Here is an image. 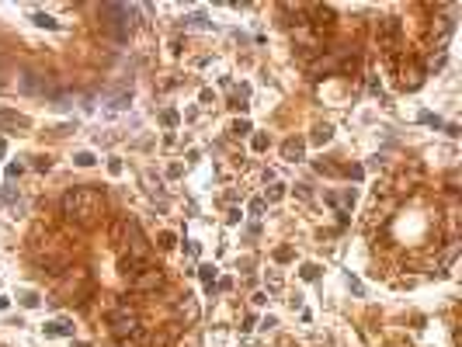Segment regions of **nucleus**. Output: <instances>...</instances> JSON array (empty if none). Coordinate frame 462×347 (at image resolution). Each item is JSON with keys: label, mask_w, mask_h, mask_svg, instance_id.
<instances>
[{"label": "nucleus", "mask_w": 462, "mask_h": 347, "mask_svg": "<svg viewBox=\"0 0 462 347\" xmlns=\"http://www.w3.org/2000/svg\"><path fill=\"white\" fill-rule=\"evenodd\" d=\"M202 281L212 288V281H216V267H202Z\"/></svg>", "instance_id": "obj_15"}, {"label": "nucleus", "mask_w": 462, "mask_h": 347, "mask_svg": "<svg viewBox=\"0 0 462 347\" xmlns=\"http://www.w3.org/2000/svg\"><path fill=\"white\" fill-rule=\"evenodd\" d=\"M302 149H306V142H302V139H289V142L282 146L285 160H302Z\"/></svg>", "instance_id": "obj_7"}, {"label": "nucleus", "mask_w": 462, "mask_h": 347, "mask_svg": "<svg viewBox=\"0 0 462 347\" xmlns=\"http://www.w3.org/2000/svg\"><path fill=\"white\" fill-rule=\"evenodd\" d=\"M261 212H264V202L254 198V202H250V215H261Z\"/></svg>", "instance_id": "obj_19"}, {"label": "nucleus", "mask_w": 462, "mask_h": 347, "mask_svg": "<svg viewBox=\"0 0 462 347\" xmlns=\"http://www.w3.org/2000/svg\"><path fill=\"white\" fill-rule=\"evenodd\" d=\"M160 285H164V275L157 271V267H143V271H136L129 278V288L132 292H157Z\"/></svg>", "instance_id": "obj_4"}, {"label": "nucleus", "mask_w": 462, "mask_h": 347, "mask_svg": "<svg viewBox=\"0 0 462 347\" xmlns=\"http://www.w3.org/2000/svg\"><path fill=\"white\" fill-rule=\"evenodd\" d=\"M101 208H104V191H97V187H91V184L70 187L66 195H63V215L73 219V222H80V226L97 222Z\"/></svg>", "instance_id": "obj_1"}, {"label": "nucleus", "mask_w": 462, "mask_h": 347, "mask_svg": "<svg viewBox=\"0 0 462 347\" xmlns=\"http://www.w3.org/2000/svg\"><path fill=\"white\" fill-rule=\"evenodd\" d=\"M254 149H267V136H254Z\"/></svg>", "instance_id": "obj_21"}, {"label": "nucleus", "mask_w": 462, "mask_h": 347, "mask_svg": "<svg viewBox=\"0 0 462 347\" xmlns=\"http://www.w3.org/2000/svg\"><path fill=\"white\" fill-rule=\"evenodd\" d=\"M282 195H285V187H282V184H271V187H267V202H278Z\"/></svg>", "instance_id": "obj_12"}, {"label": "nucleus", "mask_w": 462, "mask_h": 347, "mask_svg": "<svg viewBox=\"0 0 462 347\" xmlns=\"http://www.w3.org/2000/svg\"><path fill=\"white\" fill-rule=\"evenodd\" d=\"M275 260H278V264L292 260V247H278V250H275Z\"/></svg>", "instance_id": "obj_13"}, {"label": "nucleus", "mask_w": 462, "mask_h": 347, "mask_svg": "<svg viewBox=\"0 0 462 347\" xmlns=\"http://www.w3.org/2000/svg\"><path fill=\"white\" fill-rule=\"evenodd\" d=\"M21 302L31 309V305H38V295H35V292H24V295H21Z\"/></svg>", "instance_id": "obj_17"}, {"label": "nucleus", "mask_w": 462, "mask_h": 347, "mask_svg": "<svg viewBox=\"0 0 462 347\" xmlns=\"http://www.w3.org/2000/svg\"><path fill=\"white\" fill-rule=\"evenodd\" d=\"M299 275H302L306 281H316V278H320V267H316V264H306V267H302Z\"/></svg>", "instance_id": "obj_11"}, {"label": "nucleus", "mask_w": 462, "mask_h": 347, "mask_svg": "<svg viewBox=\"0 0 462 347\" xmlns=\"http://www.w3.org/2000/svg\"><path fill=\"white\" fill-rule=\"evenodd\" d=\"M31 21H35L38 28H59V21H56V18H49V14H35Z\"/></svg>", "instance_id": "obj_10"}, {"label": "nucleus", "mask_w": 462, "mask_h": 347, "mask_svg": "<svg viewBox=\"0 0 462 347\" xmlns=\"http://www.w3.org/2000/svg\"><path fill=\"white\" fill-rule=\"evenodd\" d=\"M164 125H170V129L177 125V111H174V108H167V111H164Z\"/></svg>", "instance_id": "obj_14"}, {"label": "nucleus", "mask_w": 462, "mask_h": 347, "mask_svg": "<svg viewBox=\"0 0 462 347\" xmlns=\"http://www.w3.org/2000/svg\"><path fill=\"white\" fill-rule=\"evenodd\" d=\"M382 38H386L389 46L400 38V21H396V18H386V21H382Z\"/></svg>", "instance_id": "obj_8"}, {"label": "nucleus", "mask_w": 462, "mask_h": 347, "mask_svg": "<svg viewBox=\"0 0 462 347\" xmlns=\"http://www.w3.org/2000/svg\"><path fill=\"white\" fill-rule=\"evenodd\" d=\"M76 163H80V167H91L94 163V157H91V153H76V157H73Z\"/></svg>", "instance_id": "obj_16"}, {"label": "nucleus", "mask_w": 462, "mask_h": 347, "mask_svg": "<svg viewBox=\"0 0 462 347\" xmlns=\"http://www.w3.org/2000/svg\"><path fill=\"white\" fill-rule=\"evenodd\" d=\"M330 136H334V129H330V125H320V129L313 132V142H320V146H323V142H330Z\"/></svg>", "instance_id": "obj_9"}, {"label": "nucleus", "mask_w": 462, "mask_h": 347, "mask_svg": "<svg viewBox=\"0 0 462 347\" xmlns=\"http://www.w3.org/2000/svg\"><path fill=\"white\" fill-rule=\"evenodd\" d=\"M101 24L111 31V38H119V42H125V38H129V28H132V11L125 7V4H104L101 11Z\"/></svg>", "instance_id": "obj_2"}, {"label": "nucleus", "mask_w": 462, "mask_h": 347, "mask_svg": "<svg viewBox=\"0 0 462 347\" xmlns=\"http://www.w3.org/2000/svg\"><path fill=\"white\" fill-rule=\"evenodd\" d=\"M108 326H111V333H115V337H129V340H143V326H139V320H136V313L129 309V305H119V309L111 313Z\"/></svg>", "instance_id": "obj_3"}, {"label": "nucleus", "mask_w": 462, "mask_h": 347, "mask_svg": "<svg viewBox=\"0 0 462 347\" xmlns=\"http://www.w3.org/2000/svg\"><path fill=\"white\" fill-rule=\"evenodd\" d=\"M4 149H7V142H4V139H0V157H4Z\"/></svg>", "instance_id": "obj_22"}, {"label": "nucleus", "mask_w": 462, "mask_h": 347, "mask_svg": "<svg viewBox=\"0 0 462 347\" xmlns=\"http://www.w3.org/2000/svg\"><path fill=\"white\" fill-rule=\"evenodd\" d=\"M160 247L170 250V247H174V236H170V233H160Z\"/></svg>", "instance_id": "obj_20"}, {"label": "nucleus", "mask_w": 462, "mask_h": 347, "mask_svg": "<svg viewBox=\"0 0 462 347\" xmlns=\"http://www.w3.org/2000/svg\"><path fill=\"white\" fill-rule=\"evenodd\" d=\"M52 87V80H49V73H21L18 76V91H24V94H42V91H49Z\"/></svg>", "instance_id": "obj_5"}, {"label": "nucleus", "mask_w": 462, "mask_h": 347, "mask_svg": "<svg viewBox=\"0 0 462 347\" xmlns=\"http://www.w3.org/2000/svg\"><path fill=\"white\" fill-rule=\"evenodd\" d=\"M233 132H237V136H247V132H250V122H237Z\"/></svg>", "instance_id": "obj_18"}, {"label": "nucleus", "mask_w": 462, "mask_h": 347, "mask_svg": "<svg viewBox=\"0 0 462 347\" xmlns=\"http://www.w3.org/2000/svg\"><path fill=\"white\" fill-rule=\"evenodd\" d=\"M70 333H73V323H66V320L46 323V337H70Z\"/></svg>", "instance_id": "obj_6"}]
</instances>
